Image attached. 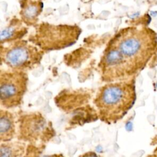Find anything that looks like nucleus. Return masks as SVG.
<instances>
[{"label":"nucleus","mask_w":157,"mask_h":157,"mask_svg":"<svg viewBox=\"0 0 157 157\" xmlns=\"http://www.w3.org/2000/svg\"><path fill=\"white\" fill-rule=\"evenodd\" d=\"M153 31L127 27L118 31L108 42L98 64L103 82L128 80L147 64L156 47Z\"/></svg>","instance_id":"obj_1"},{"label":"nucleus","mask_w":157,"mask_h":157,"mask_svg":"<svg viewBox=\"0 0 157 157\" xmlns=\"http://www.w3.org/2000/svg\"><path fill=\"white\" fill-rule=\"evenodd\" d=\"M136 99L134 80L106 83L99 88L93 99L99 119L108 124L121 120Z\"/></svg>","instance_id":"obj_2"},{"label":"nucleus","mask_w":157,"mask_h":157,"mask_svg":"<svg viewBox=\"0 0 157 157\" xmlns=\"http://www.w3.org/2000/svg\"><path fill=\"white\" fill-rule=\"evenodd\" d=\"M28 40L44 52L61 50L74 44L82 30L77 25L37 24Z\"/></svg>","instance_id":"obj_3"},{"label":"nucleus","mask_w":157,"mask_h":157,"mask_svg":"<svg viewBox=\"0 0 157 157\" xmlns=\"http://www.w3.org/2000/svg\"><path fill=\"white\" fill-rule=\"evenodd\" d=\"M44 55V51L24 39L1 44V63L12 70H32L40 64Z\"/></svg>","instance_id":"obj_4"},{"label":"nucleus","mask_w":157,"mask_h":157,"mask_svg":"<svg viewBox=\"0 0 157 157\" xmlns=\"http://www.w3.org/2000/svg\"><path fill=\"white\" fill-rule=\"evenodd\" d=\"M17 140L37 145H45L56 136L52 121L40 112L21 114L18 119Z\"/></svg>","instance_id":"obj_5"},{"label":"nucleus","mask_w":157,"mask_h":157,"mask_svg":"<svg viewBox=\"0 0 157 157\" xmlns=\"http://www.w3.org/2000/svg\"><path fill=\"white\" fill-rule=\"evenodd\" d=\"M28 76L25 71L1 70L0 72V103L5 109L18 107L27 91Z\"/></svg>","instance_id":"obj_6"},{"label":"nucleus","mask_w":157,"mask_h":157,"mask_svg":"<svg viewBox=\"0 0 157 157\" xmlns=\"http://www.w3.org/2000/svg\"><path fill=\"white\" fill-rule=\"evenodd\" d=\"M90 95L86 92L63 91L55 98L56 106L70 114L71 120H77L90 114L94 108L89 104Z\"/></svg>","instance_id":"obj_7"},{"label":"nucleus","mask_w":157,"mask_h":157,"mask_svg":"<svg viewBox=\"0 0 157 157\" xmlns=\"http://www.w3.org/2000/svg\"><path fill=\"white\" fill-rule=\"evenodd\" d=\"M20 20L27 26H34L37 24L44 4L40 0H20Z\"/></svg>","instance_id":"obj_8"},{"label":"nucleus","mask_w":157,"mask_h":157,"mask_svg":"<svg viewBox=\"0 0 157 157\" xmlns=\"http://www.w3.org/2000/svg\"><path fill=\"white\" fill-rule=\"evenodd\" d=\"M23 24L21 20L16 18L12 19L1 32V44L22 39L28 33V28Z\"/></svg>","instance_id":"obj_9"},{"label":"nucleus","mask_w":157,"mask_h":157,"mask_svg":"<svg viewBox=\"0 0 157 157\" xmlns=\"http://www.w3.org/2000/svg\"><path fill=\"white\" fill-rule=\"evenodd\" d=\"M16 134V125L13 113L7 109L0 110V141L5 142L12 140Z\"/></svg>","instance_id":"obj_10"},{"label":"nucleus","mask_w":157,"mask_h":157,"mask_svg":"<svg viewBox=\"0 0 157 157\" xmlns=\"http://www.w3.org/2000/svg\"><path fill=\"white\" fill-rule=\"evenodd\" d=\"M27 145L18 140L1 142L0 157H24Z\"/></svg>","instance_id":"obj_11"},{"label":"nucleus","mask_w":157,"mask_h":157,"mask_svg":"<svg viewBox=\"0 0 157 157\" xmlns=\"http://www.w3.org/2000/svg\"><path fill=\"white\" fill-rule=\"evenodd\" d=\"M45 147V145L28 144L24 157H65L62 153H46L44 151Z\"/></svg>","instance_id":"obj_12"},{"label":"nucleus","mask_w":157,"mask_h":157,"mask_svg":"<svg viewBox=\"0 0 157 157\" xmlns=\"http://www.w3.org/2000/svg\"><path fill=\"white\" fill-rule=\"evenodd\" d=\"M78 157H102V156L97 154L96 152L93 151H86L84 153H82Z\"/></svg>","instance_id":"obj_13"},{"label":"nucleus","mask_w":157,"mask_h":157,"mask_svg":"<svg viewBox=\"0 0 157 157\" xmlns=\"http://www.w3.org/2000/svg\"><path fill=\"white\" fill-rule=\"evenodd\" d=\"M147 157H157V155L153 153V154H151V155H148Z\"/></svg>","instance_id":"obj_14"},{"label":"nucleus","mask_w":157,"mask_h":157,"mask_svg":"<svg viewBox=\"0 0 157 157\" xmlns=\"http://www.w3.org/2000/svg\"><path fill=\"white\" fill-rule=\"evenodd\" d=\"M154 153H155V154H156L157 155V147L154 150V152H153Z\"/></svg>","instance_id":"obj_15"},{"label":"nucleus","mask_w":157,"mask_h":157,"mask_svg":"<svg viewBox=\"0 0 157 157\" xmlns=\"http://www.w3.org/2000/svg\"><path fill=\"white\" fill-rule=\"evenodd\" d=\"M40 1H42V0H40Z\"/></svg>","instance_id":"obj_16"}]
</instances>
